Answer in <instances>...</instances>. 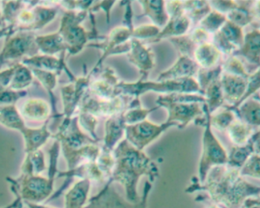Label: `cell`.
<instances>
[{
    "instance_id": "10",
    "label": "cell",
    "mask_w": 260,
    "mask_h": 208,
    "mask_svg": "<svg viewBox=\"0 0 260 208\" xmlns=\"http://www.w3.org/2000/svg\"><path fill=\"white\" fill-rule=\"evenodd\" d=\"M207 208H220V206L219 205L216 204V203H212L211 202V203H210L209 205H208V207Z\"/></svg>"
},
{
    "instance_id": "5",
    "label": "cell",
    "mask_w": 260,
    "mask_h": 208,
    "mask_svg": "<svg viewBox=\"0 0 260 208\" xmlns=\"http://www.w3.org/2000/svg\"><path fill=\"white\" fill-rule=\"evenodd\" d=\"M92 182L80 179L64 194V208H83L87 203Z\"/></svg>"
},
{
    "instance_id": "4",
    "label": "cell",
    "mask_w": 260,
    "mask_h": 208,
    "mask_svg": "<svg viewBox=\"0 0 260 208\" xmlns=\"http://www.w3.org/2000/svg\"><path fill=\"white\" fill-rule=\"evenodd\" d=\"M152 187V183L147 181L139 200L132 203L120 194L114 184L106 182L100 192L88 200L83 208H148L147 202Z\"/></svg>"
},
{
    "instance_id": "3",
    "label": "cell",
    "mask_w": 260,
    "mask_h": 208,
    "mask_svg": "<svg viewBox=\"0 0 260 208\" xmlns=\"http://www.w3.org/2000/svg\"><path fill=\"white\" fill-rule=\"evenodd\" d=\"M7 181L15 197L23 203H43L54 194L55 179L52 178L21 174L17 178L7 177Z\"/></svg>"
},
{
    "instance_id": "7",
    "label": "cell",
    "mask_w": 260,
    "mask_h": 208,
    "mask_svg": "<svg viewBox=\"0 0 260 208\" xmlns=\"http://www.w3.org/2000/svg\"><path fill=\"white\" fill-rule=\"evenodd\" d=\"M259 197H250L246 200L243 208H259ZM220 207L226 208L222 206H220Z\"/></svg>"
},
{
    "instance_id": "8",
    "label": "cell",
    "mask_w": 260,
    "mask_h": 208,
    "mask_svg": "<svg viewBox=\"0 0 260 208\" xmlns=\"http://www.w3.org/2000/svg\"><path fill=\"white\" fill-rule=\"evenodd\" d=\"M23 201H22L20 198H19V197H16L15 200H13L11 203L1 208H22L23 207Z\"/></svg>"
},
{
    "instance_id": "9",
    "label": "cell",
    "mask_w": 260,
    "mask_h": 208,
    "mask_svg": "<svg viewBox=\"0 0 260 208\" xmlns=\"http://www.w3.org/2000/svg\"><path fill=\"white\" fill-rule=\"evenodd\" d=\"M24 204L27 206V208H56L54 206H49V205L43 204V203H33L25 202Z\"/></svg>"
},
{
    "instance_id": "6",
    "label": "cell",
    "mask_w": 260,
    "mask_h": 208,
    "mask_svg": "<svg viewBox=\"0 0 260 208\" xmlns=\"http://www.w3.org/2000/svg\"><path fill=\"white\" fill-rule=\"evenodd\" d=\"M240 173L243 177L249 176L254 179H259V158L258 155H253L249 158L240 168Z\"/></svg>"
},
{
    "instance_id": "2",
    "label": "cell",
    "mask_w": 260,
    "mask_h": 208,
    "mask_svg": "<svg viewBox=\"0 0 260 208\" xmlns=\"http://www.w3.org/2000/svg\"><path fill=\"white\" fill-rule=\"evenodd\" d=\"M144 176L148 177L150 183L154 182L159 176L156 165L137 150H118L112 176L107 182L121 185L125 191L126 199L132 203H137L140 198L138 182Z\"/></svg>"
},
{
    "instance_id": "1",
    "label": "cell",
    "mask_w": 260,
    "mask_h": 208,
    "mask_svg": "<svg viewBox=\"0 0 260 208\" xmlns=\"http://www.w3.org/2000/svg\"><path fill=\"white\" fill-rule=\"evenodd\" d=\"M185 191H203L210 201L219 206L243 208L247 199L259 197L260 187L245 180L240 169L223 165L211 168L203 183L194 181Z\"/></svg>"
}]
</instances>
